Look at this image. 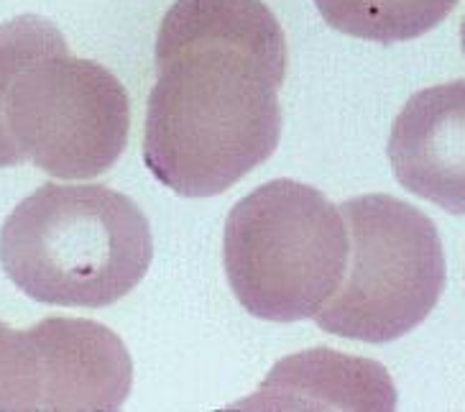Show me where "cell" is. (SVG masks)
I'll use <instances>...</instances> for the list:
<instances>
[{
	"mask_svg": "<svg viewBox=\"0 0 465 412\" xmlns=\"http://www.w3.org/2000/svg\"><path fill=\"white\" fill-rule=\"evenodd\" d=\"M386 152L404 190L465 216V80L414 93L399 110Z\"/></svg>",
	"mask_w": 465,
	"mask_h": 412,
	"instance_id": "obj_7",
	"label": "cell"
},
{
	"mask_svg": "<svg viewBox=\"0 0 465 412\" xmlns=\"http://www.w3.org/2000/svg\"><path fill=\"white\" fill-rule=\"evenodd\" d=\"M153 259L141 207L105 185L49 182L0 228V264L31 300L108 307L146 276Z\"/></svg>",
	"mask_w": 465,
	"mask_h": 412,
	"instance_id": "obj_3",
	"label": "cell"
},
{
	"mask_svg": "<svg viewBox=\"0 0 465 412\" xmlns=\"http://www.w3.org/2000/svg\"><path fill=\"white\" fill-rule=\"evenodd\" d=\"M128 131L131 100L110 69L69 55L46 18L0 24V166L93 179L121 159Z\"/></svg>",
	"mask_w": 465,
	"mask_h": 412,
	"instance_id": "obj_2",
	"label": "cell"
},
{
	"mask_svg": "<svg viewBox=\"0 0 465 412\" xmlns=\"http://www.w3.org/2000/svg\"><path fill=\"white\" fill-rule=\"evenodd\" d=\"M460 0H315L325 24L376 44L420 39L442 24Z\"/></svg>",
	"mask_w": 465,
	"mask_h": 412,
	"instance_id": "obj_9",
	"label": "cell"
},
{
	"mask_svg": "<svg viewBox=\"0 0 465 412\" xmlns=\"http://www.w3.org/2000/svg\"><path fill=\"white\" fill-rule=\"evenodd\" d=\"M134 385L124 341L84 317H44L28 330L0 320V410H121Z\"/></svg>",
	"mask_w": 465,
	"mask_h": 412,
	"instance_id": "obj_6",
	"label": "cell"
},
{
	"mask_svg": "<svg viewBox=\"0 0 465 412\" xmlns=\"http://www.w3.org/2000/svg\"><path fill=\"white\" fill-rule=\"evenodd\" d=\"M297 387L300 397L287 410H394L397 392L381 364L369 358L342 357L328 348L284 358L263 382L261 392Z\"/></svg>",
	"mask_w": 465,
	"mask_h": 412,
	"instance_id": "obj_8",
	"label": "cell"
},
{
	"mask_svg": "<svg viewBox=\"0 0 465 412\" xmlns=\"http://www.w3.org/2000/svg\"><path fill=\"white\" fill-rule=\"evenodd\" d=\"M287 36L261 0H177L156 34L143 162L182 197H213L282 138Z\"/></svg>",
	"mask_w": 465,
	"mask_h": 412,
	"instance_id": "obj_1",
	"label": "cell"
},
{
	"mask_svg": "<svg viewBox=\"0 0 465 412\" xmlns=\"http://www.w3.org/2000/svg\"><path fill=\"white\" fill-rule=\"evenodd\" d=\"M223 264L246 313L272 323L307 320L341 287L348 228L320 190L274 179L232 206Z\"/></svg>",
	"mask_w": 465,
	"mask_h": 412,
	"instance_id": "obj_4",
	"label": "cell"
},
{
	"mask_svg": "<svg viewBox=\"0 0 465 412\" xmlns=\"http://www.w3.org/2000/svg\"><path fill=\"white\" fill-rule=\"evenodd\" d=\"M460 44H463V55H465V18H463V26H460Z\"/></svg>",
	"mask_w": 465,
	"mask_h": 412,
	"instance_id": "obj_10",
	"label": "cell"
},
{
	"mask_svg": "<svg viewBox=\"0 0 465 412\" xmlns=\"http://www.w3.org/2000/svg\"><path fill=\"white\" fill-rule=\"evenodd\" d=\"M348 276L317 310V326L341 338L391 344L432 313L448 266L435 223L391 195L345 200Z\"/></svg>",
	"mask_w": 465,
	"mask_h": 412,
	"instance_id": "obj_5",
	"label": "cell"
}]
</instances>
